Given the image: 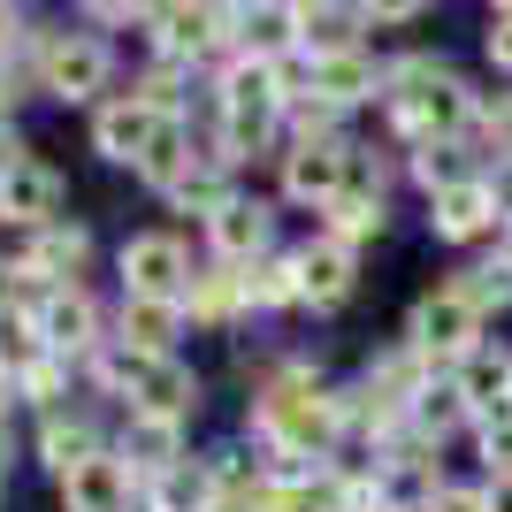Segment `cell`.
I'll list each match as a JSON object with an SVG mask.
<instances>
[{"instance_id":"cell-32","label":"cell","mask_w":512,"mask_h":512,"mask_svg":"<svg viewBox=\"0 0 512 512\" xmlns=\"http://www.w3.org/2000/svg\"><path fill=\"white\" fill-rule=\"evenodd\" d=\"M451 283L474 299V314H482V321L512 314V253H505V245H490V253L459 260V268H451Z\"/></svg>"},{"instance_id":"cell-14","label":"cell","mask_w":512,"mask_h":512,"mask_svg":"<svg viewBox=\"0 0 512 512\" xmlns=\"http://www.w3.org/2000/svg\"><path fill=\"white\" fill-rule=\"evenodd\" d=\"M184 321L192 337H245L253 329V299H245V268H222V260H199L192 291H184Z\"/></svg>"},{"instance_id":"cell-3","label":"cell","mask_w":512,"mask_h":512,"mask_svg":"<svg viewBox=\"0 0 512 512\" xmlns=\"http://www.w3.org/2000/svg\"><path fill=\"white\" fill-rule=\"evenodd\" d=\"M390 199H398V161H390L375 138H360V146H352V176H344V192L314 214V230L352 245V253H367V245L390 237Z\"/></svg>"},{"instance_id":"cell-46","label":"cell","mask_w":512,"mask_h":512,"mask_svg":"<svg viewBox=\"0 0 512 512\" xmlns=\"http://www.w3.org/2000/svg\"><path fill=\"white\" fill-rule=\"evenodd\" d=\"M0 497H8V459H0Z\"/></svg>"},{"instance_id":"cell-41","label":"cell","mask_w":512,"mask_h":512,"mask_svg":"<svg viewBox=\"0 0 512 512\" xmlns=\"http://www.w3.org/2000/svg\"><path fill=\"white\" fill-rule=\"evenodd\" d=\"M23 39H31V16H23L16 0H0V62H8V54H16Z\"/></svg>"},{"instance_id":"cell-1","label":"cell","mask_w":512,"mask_h":512,"mask_svg":"<svg viewBox=\"0 0 512 512\" xmlns=\"http://www.w3.org/2000/svg\"><path fill=\"white\" fill-rule=\"evenodd\" d=\"M237 436L260 459H344V375H329V360L291 344L276 375L245 390Z\"/></svg>"},{"instance_id":"cell-35","label":"cell","mask_w":512,"mask_h":512,"mask_svg":"<svg viewBox=\"0 0 512 512\" xmlns=\"http://www.w3.org/2000/svg\"><path fill=\"white\" fill-rule=\"evenodd\" d=\"M39 360H46V337H39V321H31V306L0 314V375L16 383V375H31Z\"/></svg>"},{"instance_id":"cell-27","label":"cell","mask_w":512,"mask_h":512,"mask_svg":"<svg viewBox=\"0 0 512 512\" xmlns=\"http://www.w3.org/2000/svg\"><path fill=\"white\" fill-rule=\"evenodd\" d=\"M406 428L421 436V444L451 451V444H467V436H474V413H467V398L451 390V375H436V383H428L421 398L406 406Z\"/></svg>"},{"instance_id":"cell-22","label":"cell","mask_w":512,"mask_h":512,"mask_svg":"<svg viewBox=\"0 0 512 512\" xmlns=\"http://www.w3.org/2000/svg\"><path fill=\"white\" fill-rule=\"evenodd\" d=\"M115 451H123V467L138 474V490H146V482H161L169 467H184V459H192V428L146 421V413H123V428H115Z\"/></svg>"},{"instance_id":"cell-5","label":"cell","mask_w":512,"mask_h":512,"mask_svg":"<svg viewBox=\"0 0 512 512\" xmlns=\"http://www.w3.org/2000/svg\"><path fill=\"white\" fill-rule=\"evenodd\" d=\"M398 337H406L413 352L436 367V375H451L467 352H482V344H490V321L474 314V299L444 276V283H428V291H413L406 321H398Z\"/></svg>"},{"instance_id":"cell-11","label":"cell","mask_w":512,"mask_h":512,"mask_svg":"<svg viewBox=\"0 0 512 512\" xmlns=\"http://www.w3.org/2000/svg\"><path fill=\"white\" fill-rule=\"evenodd\" d=\"M421 222H428V237L436 245H451V253H490L497 237H505V214H497V199H490V176H474V184H451V192H436V199H421Z\"/></svg>"},{"instance_id":"cell-29","label":"cell","mask_w":512,"mask_h":512,"mask_svg":"<svg viewBox=\"0 0 512 512\" xmlns=\"http://www.w3.org/2000/svg\"><path fill=\"white\" fill-rule=\"evenodd\" d=\"M199 153H207V138H199L192 123H161V138L146 146V161H138L130 176H138V184H146L153 199H169L176 184L192 176V161H199Z\"/></svg>"},{"instance_id":"cell-34","label":"cell","mask_w":512,"mask_h":512,"mask_svg":"<svg viewBox=\"0 0 512 512\" xmlns=\"http://www.w3.org/2000/svg\"><path fill=\"white\" fill-rule=\"evenodd\" d=\"M77 383H85V375H77L69 360H54V352H46V360L31 367V375H16V406L54 413V406H69V398H77Z\"/></svg>"},{"instance_id":"cell-30","label":"cell","mask_w":512,"mask_h":512,"mask_svg":"<svg viewBox=\"0 0 512 512\" xmlns=\"http://www.w3.org/2000/svg\"><path fill=\"white\" fill-rule=\"evenodd\" d=\"M245 299H253V321H283V314H306V291H299V253L283 245V253L253 260V268H245Z\"/></svg>"},{"instance_id":"cell-17","label":"cell","mask_w":512,"mask_h":512,"mask_svg":"<svg viewBox=\"0 0 512 512\" xmlns=\"http://www.w3.org/2000/svg\"><path fill=\"white\" fill-rule=\"evenodd\" d=\"M62 199H69L62 169L31 153V161H16V169L0 176V230H54V222H69Z\"/></svg>"},{"instance_id":"cell-28","label":"cell","mask_w":512,"mask_h":512,"mask_svg":"<svg viewBox=\"0 0 512 512\" xmlns=\"http://www.w3.org/2000/svg\"><path fill=\"white\" fill-rule=\"evenodd\" d=\"M199 467H207L214 497H230V505H253L260 490H268V459H260L245 436H222V444L199 451Z\"/></svg>"},{"instance_id":"cell-8","label":"cell","mask_w":512,"mask_h":512,"mask_svg":"<svg viewBox=\"0 0 512 512\" xmlns=\"http://www.w3.org/2000/svg\"><path fill=\"white\" fill-rule=\"evenodd\" d=\"M352 146H360V138H283V153H276V199H283V214H306V222H314V214L344 192V176H352Z\"/></svg>"},{"instance_id":"cell-31","label":"cell","mask_w":512,"mask_h":512,"mask_svg":"<svg viewBox=\"0 0 512 512\" xmlns=\"http://www.w3.org/2000/svg\"><path fill=\"white\" fill-rule=\"evenodd\" d=\"M237 192H245V176H237V169H222L214 153H199V161H192V176H184V184H176V192L161 199V207H169V214H192L199 230H207V222H214L222 207H230Z\"/></svg>"},{"instance_id":"cell-33","label":"cell","mask_w":512,"mask_h":512,"mask_svg":"<svg viewBox=\"0 0 512 512\" xmlns=\"http://www.w3.org/2000/svg\"><path fill=\"white\" fill-rule=\"evenodd\" d=\"M207 505H214V482H207V467H199V451L184 467H169L161 482L138 490V512H207Z\"/></svg>"},{"instance_id":"cell-24","label":"cell","mask_w":512,"mask_h":512,"mask_svg":"<svg viewBox=\"0 0 512 512\" xmlns=\"http://www.w3.org/2000/svg\"><path fill=\"white\" fill-rule=\"evenodd\" d=\"M367 39V16L360 0H299V54L306 62H329V54H360Z\"/></svg>"},{"instance_id":"cell-9","label":"cell","mask_w":512,"mask_h":512,"mask_svg":"<svg viewBox=\"0 0 512 512\" xmlns=\"http://www.w3.org/2000/svg\"><path fill=\"white\" fill-rule=\"evenodd\" d=\"M199 245H207V260H222V268H253V260L283 253V245H291V237H283V199L245 184V192L199 230Z\"/></svg>"},{"instance_id":"cell-19","label":"cell","mask_w":512,"mask_h":512,"mask_svg":"<svg viewBox=\"0 0 512 512\" xmlns=\"http://www.w3.org/2000/svg\"><path fill=\"white\" fill-rule=\"evenodd\" d=\"M230 54L291 62L299 54V0H230Z\"/></svg>"},{"instance_id":"cell-37","label":"cell","mask_w":512,"mask_h":512,"mask_svg":"<svg viewBox=\"0 0 512 512\" xmlns=\"http://www.w3.org/2000/svg\"><path fill=\"white\" fill-rule=\"evenodd\" d=\"M360 16H367V39L383 46V39H398V31H413V23H428L436 8H428V0H360Z\"/></svg>"},{"instance_id":"cell-36","label":"cell","mask_w":512,"mask_h":512,"mask_svg":"<svg viewBox=\"0 0 512 512\" xmlns=\"http://www.w3.org/2000/svg\"><path fill=\"white\" fill-rule=\"evenodd\" d=\"M467 451H474V474H512V406L505 413H490V421H474V436H467Z\"/></svg>"},{"instance_id":"cell-2","label":"cell","mask_w":512,"mask_h":512,"mask_svg":"<svg viewBox=\"0 0 512 512\" xmlns=\"http://www.w3.org/2000/svg\"><path fill=\"white\" fill-rule=\"evenodd\" d=\"M474 115H482V85L451 62L444 46H398L383 69V107H375V146L390 161H406L413 146H436V138H474Z\"/></svg>"},{"instance_id":"cell-45","label":"cell","mask_w":512,"mask_h":512,"mask_svg":"<svg viewBox=\"0 0 512 512\" xmlns=\"http://www.w3.org/2000/svg\"><path fill=\"white\" fill-rule=\"evenodd\" d=\"M8 413H16V383L0 375V428H8Z\"/></svg>"},{"instance_id":"cell-43","label":"cell","mask_w":512,"mask_h":512,"mask_svg":"<svg viewBox=\"0 0 512 512\" xmlns=\"http://www.w3.org/2000/svg\"><path fill=\"white\" fill-rule=\"evenodd\" d=\"M23 299H31V291H23V268H8V260H0V314H16Z\"/></svg>"},{"instance_id":"cell-42","label":"cell","mask_w":512,"mask_h":512,"mask_svg":"<svg viewBox=\"0 0 512 512\" xmlns=\"http://www.w3.org/2000/svg\"><path fill=\"white\" fill-rule=\"evenodd\" d=\"M490 176V199H497V214H505V230H512V161H497V169H482Z\"/></svg>"},{"instance_id":"cell-25","label":"cell","mask_w":512,"mask_h":512,"mask_svg":"<svg viewBox=\"0 0 512 512\" xmlns=\"http://www.w3.org/2000/svg\"><path fill=\"white\" fill-rule=\"evenodd\" d=\"M451 390L467 398L474 421H490V413L512 406V337H490L482 352H467V360L451 367Z\"/></svg>"},{"instance_id":"cell-44","label":"cell","mask_w":512,"mask_h":512,"mask_svg":"<svg viewBox=\"0 0 512 512\" xmlns=\"http://www.w3.org/2000/svg\"><path fill=\"white\" fill-rule=\"evenodd\" d=\"M482 497H490V512H512V474H497V482L482 474Z\"/></svg>"},{"instance_id":"cell-15","label":"cell","mask_w":512,"mask_h":512,"mask_svg":"<svg viewBox=\"0 0 512 512\" xmlns=\"http://www.w3.org/2000/svg\"><path fill=\"white\" fill-rule=\"evenodd\" d=\"M199 406H207V383H199V367L176 352V360H146L138 367V383H130L123 413H146V421H176V428H192Z\"/></svg>"},{"instance_id":"cell-21","label":"cell","mask_w":512,"mask_h":512,"mask_svg":"<svg viewBox=\"0 0 512 512\" xmlns=\"http://www.w3.org/2000/svg\"><path fill=\"white\" fill-rule=\"evenodd\" d=\"M107 321H115V344L146 352V360H176L184 337H192V321H184V306H176V299H115V306H107Z\"/></svg>"},{"instance_id":"cell-16","label":"cell","mask_w":512,"mask_h":512,"mask_svg":"<svg viewBox=\"0 0 512 512\" xmlns=\"http://www.w3.org/2000/svg\"><path fill=\"white\" fill-rule=\"evenodd\" d=\"M115 436H107V421H100V406H85V398H69V406H54V413H39V428H31V451H39V467L62 482L69 467H85L92 451H107Z\"/></svg>"},{"instance_id":"cell-40","label":"cell","mask_w":512,"mask_h":512,"mask_svg":"<svg viewBox=\"0 0 512 512\" xmlns=\"http://www.w3.org/2000/svg\"><path fill=\"white\" fill-rule=\"evenodd\" d=\"M421 512H490V497H482V474H444V482H436V497H428Z\"/></svg>"},{"instance_id":"cell-13","label":"cell","mask_w":512,"mask_h":512,"mask_svg":"<svg viewBox=\"0 0 512 512\" xmlns=\"http://www.w3.org/2000/svg\"><path fill=\"white\" fill-rule=\"evenodd\" d=\"M383 69H390L383 46H360V54H329V62H314V85H306V100L337 107L344 123H360V115H375V107H383Z\"/></svg>"},{"instance_id":"cell-6","label":"cell","mask_w":512,"mask_h":512,"mask_svg":"<svg viewBox=\"0 0 512 512\" xmlns=\"http://www.w3.org/2000/svg\"><path fill=\"white\" fill-rule=\"evenodd\" d=\"M146 62H176V69L214 77L230 62V0H153Z\"/></svg>"},{"instance_id":"cell-38","label":"cell","mask_w":512,"mask_h":512,"mask_svg":"<svg viewBox=\"0 0 512 512\" xmlns=\"http://www.w3.org/2000/svg\"><path fill=\"white\" fill-rule=\"evenodd\" d=\"M77 23H85V31H146L153 23V0H85V8H77Z\"/></svg>"},{"instance_id":"cell-7","label":"cell","mask_w":512,"mask_h":512,"mask_svg":"<svg viewBox=\"0 0 512 512\" xmlns=\"http://www.w3.org/2000/svg\"><path fill=\"white\" fill-rule=\"evenodd\" d=\"M199 260H192V237L184 230H130L115 245V299H176L192 291Z\"/></svg>"},{"instance_id":"cell-26","label":"cell","mask_w":512,"mask_h":512,"mask_svg":"<svg viewBox=\"0 0 512 512\" xmlns=\"http://www.w3.org/2000/svg\"><path fill=\"white\" fill-rule=\"evenodd\" d=\"M482 176V153L459 146V138H436V146H413L406 161H398V184H413L421 199L451 192V184H474Z\"/></svg>"},{"instance_id":"cell-10","label":"cell","mask_w":512,"mask_h":512,"mask_svg":"<svg viewBox=\"0 0 512 512\" xmlns=\"http://www.w3.org/2000/svg\"><path fill=\"white\" fill-rule=\"evenodd\" d=\"M31 321H39L46 352L69 360V367H85L92 352L115 337V321H107V306L92 299V283H77V291H39V299H31Z\"/></svg>"},{"instance_id":"cell-23","label":"cell","mask_w":512,"mask_h":512,"mask_svg":"<svg viewBox=\"0 0 512 512\" xmlns=\"http://www.w3.org/2000/svg\"><path fill=\"white\" fill-rule=\"evenodd\" d=\"M352 383H360L367 398H383V406H413V398L436 383V367H428L406 337H383V344L360 360V375H352Z\"/></svg>"},{"instance_id":"cell-12","label":"cell","mask_w":512,"mask_h":512,"mask_svg":"<svg viewBox=\"0 0 512 512\" xmlns=\"http://www.w3.org/2000/svg\"><path fill=\"white\" fill-rule=\"evenodd\" d=\"M291 253H299V291H306V314L314 321L344 314V306L360 299V260L367 253H352V245H337V237H321V230L291 237Z\"/></svg>"},{"instance_id":"cell-4","label":"cell","mask_w":512,"mask_h":512,"mask_svg":"<svg viewBox=\"0 0 512 512\" xmlns=\"http://www.w3.org/2000/svg\"><path fill=\"white\" fill-rule=\"evenodd\" d=\"M31 54H39V92L62 107H100L115 92V46L85 23H39L31 31Z\"/></svg>"},{"instance_id":"cell-18","label":"cell","mask_w":512,"mask_h":512,"mask_svg":"<svg viewBox=\"0 0 512 512\" xmlns=\"http://www.w3.org/2000/svg\"><path fill=\"white\" fill-rule=\"evenodd\" d=\"M161 123H169V115H153L138 92H107V100L92 107V153L115 161V169H138L146 146L161 138Z\"/></svg>"},{"instance_id":"cell-47","label":"cell","mask_w":512,"mask_h":512,"mask_svg":"<svg viewBox=\"0 0 512 512\" xmlns=\"http://www.w3.org/2000/svg\"><path fill=\"white\" fill-rule=\"evenodd\" d=\"M375 512H390V505H375Z\"/></svg>"},{"instance_id":"cell-39","label":"cell","mask_w":512,"mask_h":512,"mask_svg":"<svg viewBox=\"0 0 512 512\" xmlns=\"http://www.w3.org/2000/svg\"><path fill=\"white\" fill-rule=\"evenodd\" d=\"M482 62L497 69V85H512V0L482 8Z\"/></svg>"},{"instance_id":"cell-20","label":"cell","mask_w":512,"mask_h":512,"mask_svg":"<svg viewBox=\"0 0 512 512\" xmlns=\"http://www.w3.org/2000/svg\"><path fill=\"white\" fill-rule=\"evenodd\" d=\"M54 497H62V512H138V474L123 467V451L107 444V451H92L85 467H69L54 482Z\"/></svg>"}]
</instances>
